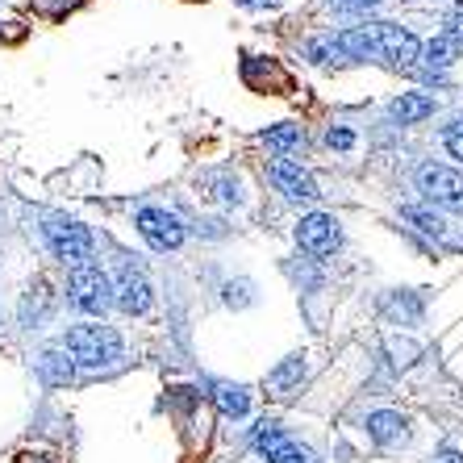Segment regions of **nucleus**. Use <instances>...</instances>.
<instances>
[{"mask_svg":"<svg viewBox=\"0 0 463 463\" xmlns=\"http://www.w3.org/2000/svg\"><path fill=\"white\" fill-rule=\"evenodd\" d=\"M63 346L67 355L84 367H109L121 355V338L109 326H76V330H67Z\"/></svg>","mask_w":463,"mask_h":463,"instance_id":"obj_1","label":"nucleus"},{"mask_svg":"<svg viewBox=\"0 0 463 463\" xmlns=\"http://www.w3.org/2000/svg\"><path fill=\"white\" fill-rule=\"evenodd\" d=\"M67 292H71V305L92 317H105V309L113 305V280H109L100 268L84 263V268H71L67 276Z\"/></svg>","mask_w":463,"mask_h":463,"instance_id":"obj_2","label":"nucleus"},{"mask_svg":"<svg viewBox=\"0 0 463 463\" xmlns=\"http://www.w3.org/2000/svg\"><path fill=\"white\" fill-rule=\"evenodd\" d=\"M46 242L71 268H84L92 259V230L80 226V222H46Z\"/></svg>","mask_w":463,"mask_h":463,"instance_id":"obj_3","label":"nucleus"},{"mask_svg":"<svg viewBox=\"0 0 463 463\" xmlns=\"http://www.w3.org/2000/svg\"><path fill=\"white\" fill-rule=\"evenodd\" d=\"M367 30H372V43H376L380 59H388L392 67H413L418 63L421 43L410 30H401V25H392V22H376V25H367Z\"/></svg>","mask_w":463,"mask_h":463,"instance_id":"obj_4","label":"nucleus"},{"mask_svg":"<svg viewBox=\"0 0 463 463\" xmlns=\"http://www.w3.org/2000/svg\"><path fill=\"white\" fill-rule=\"evenodd\" d=\"M138 234L151 242L155 250H175L184 242V226H180V217L167 213V209H138Z\"/></svg>","mask_w":463,"mask_h":463,"instance_id":"obj_5","label":"nucleus"},{"mask_svg":"<svg viewBox=\"0 0 463 463\" xmlns=\"http://www.w3.org/2000/svg\"><path fill=\"white\" fill-rule=\"evenodd\" d=\"M418 188L430 201H439V205L447 209H463V175L451 172V167H434V163H426L418 172Z\"/></svg>","mask_w":463,"mask_h":463,"instance_id":"obj_6","label":"nucleus"},{"mask_svg":"<svg viewBox=\"0 0 463 463\" xmlns=\"http://www.w3.org/2000/svg\"><path fill=\"white\" fill-rule=\"evenodd\" d=\"M255 447L263 451V459L268 463H313V455L309 451H301L297 442L288 439V434L276 426V421H263L255 430Z\"/></svg>","mask_w":463,"mask_h":463,"instance_id":"obj_7","label":"nucleus"},{"mask_svg":"<svg viewBox=\"0 0 463 463\" xmlns=\"http://www.w3.org/2000/svg\"><path fill=\"white\" fill-rule=\"evenodd\" d=\"M113 301L121 305L126 313H146L151 309V284H146V276H142L138 268H129V263H121L118 268V280H113Z\"/></svg>","mask_w":463,"mask_h":463,"instance_id":"obj_8","label":"nucleus"},{"mask_svg":"<svg viewBox=\"0 0 463 463\" xmlns=\"http://www.w3.org/2000/svg\"><path fill=\"white\" fill-rule=\"evenodd\" d=\"M297 242H301V250H309V255H335L338 250V226L335 217L326 213H309L301 217V226H297Z\"/></svg>","mask_w":463,"mask_h":463,"instance_id":"obj_9","label":"nucleus"},{"mask_svg":"<svg viewBox=\"0 0 463 463\" xmlns=\"http://www.w3.org/2000/svg\"><path fill=\"white\" fill-rule=\"evenodd\" d=\"M271 184L280 188L288 201H317V184H313V175L305 172L297 159H276L271 163Z\"/></svg>","mask_w":463,"mask_h":463,"instance_id":"obj_10","label":"nucleus"},{"mask_svg":"<svg viewBox=\"0 0 463 463\" xmlns=\"http://www.w3.org/2000/svg\"><path fill=\"white\" fill-rule=\"evenodd\" d=\"M388 113H392L401 126H413V121H426L434 113V97H426V92H401Z\"/></svg>","mask_w":463,"mask_h":463,"instance_id":"obj_11","label":"nucleus"},{"mask_svg":"<svg viewBox=\"0 0 463 463\" xmlns=\"http://www.w3.org/2000/svg\"><path fill=\"white\" fill-rule=\"evenodd\" d=\"M263 142L276 151V159H288V155H297L305 146V134H301V126H271L263 134Z\"/></svg>","mask_w":463,"mask_h":463,"instance_id":"obj_12","label":"nucleus"},{"mask_svg":"<svg viewBox=\"0 0 463 463\" xmlns=\"http://www.w3.org/2000/svg\"><path fill=\"white\" fill-rule=\"evenodd\" d=\"M367 434H372L376 442H397V439H405V418H401V413L380 410V413L367 418Z\"/></svg>","mask_w":463,"mask_h":463,"instance_id":"obj_13","label":"nucleus"},{"mask_svg":"<svg viewBox=\"0 0 463 463\" xmlns=\"http://www.w3.org/2000/svg\"><path fill=\"white\" fill-rule=\"evenodd\" d=\"M301 380H305V359L297 355V359H284V364L271 372V376H268V388H271V392H280V397H288L292 384H301Z\"/></svg>","mask_w":463,"mask_h":463,"instance_id":"obj_14","label":"nucleus"},{"mask_svg":"<svg viewBox=\"0 0 463 463\" xmlns=\"http://www.w3.org/2000/svg\"><path fill=\"white\" fill-rule=\"evenodd\" d=\"M335 46L343 54H351V59H367V54H376V43H372V30H346V33H338L335 38Z\"/></svg>","mask_w":463,"mask_h":463,"instance_id":"obj_15","label":"nucleus"},{"mask_svg":"<svg viewBox=\"0 0 463 463\" xmlns=\"http://www.w3.org/2000/svg\"><path fill=\"white\" fill-rule=\"evenodd\" d=\"M217 405H222V413H230V418H242V413L250 410V401L242 388H217Z\"/></svg>","mask_w":463,"mask_h":463,"instance_id":"obj_16","label":"nucleus"},{"mask_svg":"<svg viewBox=\"0 0 463 463\" xmlns=\"http://www.w3.org/2000/svg\"><path fill=\"white\" fill-rule=\"evenodd\" d=\"M43 376L46 380H54V384H67L71 380V364H63V355H43Z\"/></svg>","mask_w":463,"mask_h":463,"instance_id":"obj_17","label":"nucleus"},{"mask_svg":"<svg viewBox=\"0 0 463 463\" xmlns=\"http://www.w3.org/2000/svg\"><path fill=\"white\" fill-rule=\"evenodd\" d=\"M405 217H410V222L421 230V234H434V238L442 234V217L426 213V209H405Z\"/></svg>","mask_w":463,"mask_h":463,"instance_id":"obj_18","label":"nucleus"},{"mask_svg":"<svg viewBox=\"0 0 463 463\" xmlns=\"http://www.w3.org/2000/svg\"><path fill=\"white\" fill-rule=\"evenodd\" d=\"M326 142H330L335 151H351V146H355V134H351L346 126H338V129H330V134H326Z\"/></svg>","mask_w":463,"mask_h":463,"instance_id":"obj_19","label":"nucleus"},{"mask_svg":"<svg viewBox=\"0 0 463 463\" xmlns=\"http://www.w3.org/2000/svg\"><path fill=\"white\" fill-rule=\"evenodd\" d=\"M442 142H447V151H451L455 159H463V121H455V126L442 134Z\"/></svg>","mask_w":463,"mask_h":463,"instance_id":"obj_20","label":"nucleus"},{"mask_svg":"<svg viewBox=\"0 0 463 463\" xmlns=\"http://www.w3.org/2000/svg\"><path fill=\"white\" fill-rule=\"evenodd\" d=\"M447 54H451V43H447V38H439V43H430V51H426V59H430V63H447Z\"/></svg>","mask_w":463,"mask_h":463,"instance_id":"obj_21","label":"nucleus"},{"mask_svg":"<svg viewBox=\"0 0 463 463\" xmlns=\"http://www.w3.org/2000/svg\"><path fill=\"white\" fill-rule=\"evenodd\" d=\"M447 43H459L463 46V13H455L451 22H447Z\"/></svg>","mask_w":463,"mask_h":463,"instance_id":"obj_22","label":"nucleus"},{"mask_svg":"<svg viewBox=\"0 0 463 463\" xmlns=\"http://www.w3.org/2000/svg\"><path fill=\"white\" fill-rule=\"evenodd\" d=\"M439 463H463L459 451H439Z\"/></svg>","mask_w":463,"mask_h":463,"instance_id":"obj_23","label":"nucleus"},{"mask_svg":"<svg viewBox=\"0 0 463 463\" xmlns=\"http://www.w3.org/2000/svg\"><path fill=\"white\" fill-rule=\"evenodd\" d=\"M338 5H351V9H367V5H380V0H338Z\"/></svg>","mask_w":463,"mask_h":463,"instance_id":"obj_24","label":"nucleus"}]
</instances>
